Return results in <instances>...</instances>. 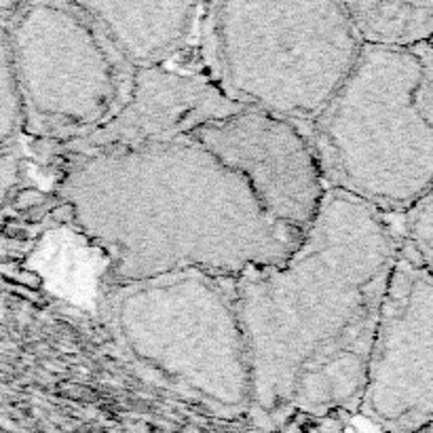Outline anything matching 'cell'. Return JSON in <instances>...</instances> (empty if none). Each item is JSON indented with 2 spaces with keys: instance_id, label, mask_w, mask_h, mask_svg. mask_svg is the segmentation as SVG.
Returning <instances> with one entry per match:
<instances>
[{
  "instance_id": "3",
  "label": "cell",
  "mask_w": 433,
  "mask_h": 433,
  "mask_svg": "<svg viewBox=\"0 0 433 433\" xmlns=\"http://www.w3.org/2000/svg\"><path fill=\"white\" fill-rule=\"evenodd\" d=\"M305 131L328 191L406 215L433 193V43L364 47Z\"/></svg>"
},
{
  "instance_id": "1",
  "label": "cell",
  "mask_w": 433,
  "mask_h": 433,
  "mask_svg": "<svg viewBox=\"0 0 433 433\" xmlns=\"http://www.w3.org/2000/svg\"><path fill=\"white\" fill-rule=\"evenodd\" d=\"M401 235L370 205L328 191L294 254L235 279L252 408L360 412L370 351Z\"/></svg>"
},
{
  "instance_id": "7",
  "label": "cell",
  "mask_w": 433,
  "mask_h": 433,
  "mask_svg": "<svg viewBox=\"0 0 433 433\" xmlns=\"http://www.w3.org/2000/svg\"><path fill=\"white\" fill-rule=\"evenodd\" d=\"M360 414L387 433L433 423V275L403 239L378 313Z\"/></svg>"
},
{
  "instance_id": "13",
  "label": "cell",
  "mask_w": 433,
  "mask_h": 433,
  "mask_svg": "<svg viewBox=\"0 0 433 433\" xmlns=\"http://www.w3.org/2000/svg\"><path fill=\"white\" fill-rule=\"evenodd\" d=\"M414 433H433V423L427 425V427H423V429H419V431H414Z\"/></svg>"
},
{
  "instance_id": "10",
  "label": "cell",
  "mask_w": 433,
  "mask_h": 433,
  "mask_svg": "<svg viewBox=\"0 0 433 433\" xmlns=\"http://www.w3.org/2000/svg\"><path fill=\"white\" fill-rule=\"evenodd\" d=\"M119 56L133 68L197 64L205 5L197 3H85Z\"/></svg>"
},
{
  "instance_id": "4",
  "label": "cell",
  "mask_w": 433,
  "mask_h": 433,
  "mask_svg": "<svg viewBox=\"0 0 433 433\" xmlns=\"http://www.w3.org/2000/svg\"><path fill=\"white\" fill-rule=\"evenodd\" d=\"M362 49L344 3H207L197 66L239 108L307 127Z\"/></svg>"
},
{
  "instance_id": "12",
  "label": "cell",
  "mask_w": 433,
  "mask_h": 433,
  "mask_svg": "<svg viewBox=\"0 0 433 433\" xmlns=\"http://www.w3.org/2000/svg\"><path fill=\"white\" fill-rule=\"evenodd\" d=\"M397 231L406 246L433 275V193L401 215V226Z\"/></svg>"
},
{
  "instance_id": "8",
  "label": "cell",
  "mask_w": 433,
  "mask_h": 433,
  "mask_svg": "<svg viewBox=\"0 0 433 433\" xmlns=\"http://www.w3.org/2000/svg\"><path fill=\"white\" fill-rule=\"evenodd\" d=\"M191 138L246 182L277 224L299 235L313 224L328 186L303 125L243 108Z\"/></svg>"
},
{
  "instance_id": "2",
  "label": "cell",
  "mask_w": 433,
  "mask_h": 433,
  "mask_svg": "<svg viewBox=\"0 0 433 433\" xmlns=\"http://www.w3.org/2000/svg\"><path fill=\"white\" fill-rule=\"evenodd\" d=\"M60 197L106 256V290L178 273L239 279L285 262L303 239L195 138L70 159Z\"/></svg>"
},
{
  "instance_id": "9",
  "label": "cell",
  "mask_w": 433,
  "mask_h": 433,
  "mask_svg": "<svg viewBox=\"0 0 433 433\" xmlns=\"http://www.w3.org/2000/svg\"><path fill=\"white\" fill-rule=\"evenodd\" d=\"M243 110L195 64L138 68L127 102L117 117L91 138L62 148L70 159L167 144L191 138L203 127Z\"/></svg>"
},
{
  "instance_id": "5",
  "label": "cell",
  "mask_w": 433,
  "mask_h": 433,
  "mask_svg": "<svg viewBox=\"0 0 433 433\" xmlns=\"http://www.w3.org/2000/svg\"><path fill=\"white\" fill-rule=\"evenodd\" d=\"M104 315L127 353L172 387L222 410L252 408L235 279L178 273L110 288Z\"/></svg>"
},
{
  "instance_id": "6",
  "label": "cell",
  "mask_w": 433,
  "mask_h": 433,
  "mask_svg": "<svg viewBox=\"0 0 433 433\" xmlns=\"http://www.w3.org/2000/svg\"><path fill=\"white\" fill-rule=\"evenodd\" d=\"M9 43L23 127L56 148L91 138L129 97L135 70L85 3L21 7Z\"/></svg>"
},
{
  "instance_id": "11",
  "label": "cell",
  "mask_w": 433,
  "mask_h": 433,
  "mask_svg": "<svg viewBox=\"0 0 433 433\" xmlns=\"http://www.w3.org/2000/svg\"><path fill=\"white\" fill-rule=\"evenodd\" d=\"M364 47L408 49L433 43V3H344Z\"/></svg>"
}]
</instances>
